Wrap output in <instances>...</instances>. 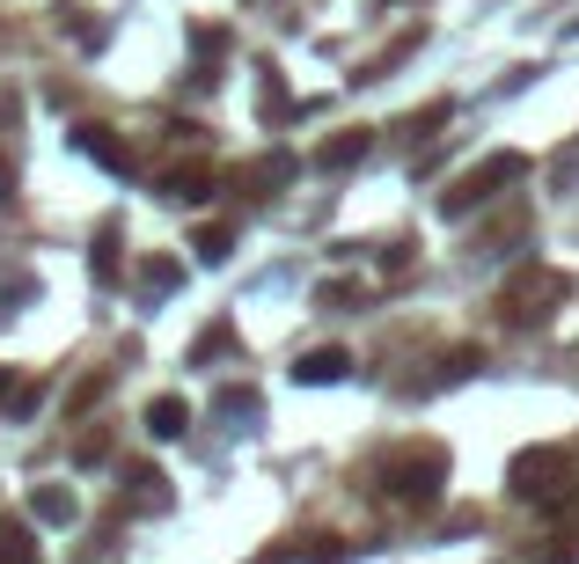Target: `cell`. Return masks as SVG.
<instances>
[{
  "label": "cell",
  "instance_id": "cell-3",
  "mask_svg": "<svg viewBox=\"0 0 579 564\" xmlns=\"http://www.w3.org/2000/svg\"><path fill=\"white\" fill-rule=\"evenodd\" d=\"M521 169H529L521 154H491L484 169H470L455 191H448V213H470V205H484V198H491V184H507V176H521Z\"/></svg>",
  "mask_w": 579,
  "mask_h": 564
},
{
  "label": "cell",
  "instance_id": "cell-15",
  "mask_svg": "<svg viewBox=\"0 0 579 564\" xmlns=\"http://www.w3.org/2000/svg\"><path fill=\"white\" fill-rule=\"evenodd\" d=\"M220 352H228V322H213V330L198 338V360H220Z\"/></svg>",
  "mask_w": 579,
  "mask_h": 564
},
{
  "label": "cell",
  "instance_id": "cell-17",
  "mask_svg": "<svg viewBox=\"0 0 579 564\" xmlns=\"http://www.w3.org/2000/svg\"><path fill=\"white\" fill-rule=\"evenodd\" d=\"M0 184H8V169H0Z\"/></svg>",
  "mask_w": 579,
  "mask_h": 564
},
{
  "label": "cell",
  "instance_id": "cell-6",
  "mask_svg": "<svg viewBox=\"0 0 579 564\" xmlns=\"http://www.w3.org/2000/svg\"><path fill=\"white\" fill-rule=\"evenodd\" d=\"M367 148H374L367 132H338L331 148H315V162H323V169H352V162H367Z\"/></svg>",
  "mask_w": 579,
  "mask_h": 564
},
{
  "label": "cell",
  "instance_id": "cell-13",
  "mask_svg": "<svg viewBox=\"0 0 579 564\" xmlns=\"http://www.w3.org/2000/svg\"><path fill=\"white\" fill-rule=\"evenodd\" d=\"M198 257L220 265V257H228V227H206V235H198Z\"/></svg>",
  "mask_w": 579,
  "mask_h": 564
},
{
  "label": "cell",
  "instance_id": "cell-1",
  "mask_svg": "<svg viewBox=\"0 0 579 564\" xmlns=\"http://www.w3.org/2000/svg\"><path fill=\"white\" fill-rule=\"evenodd\" d=\"M513 491L521 498H543V506H572V462L557 455V447H535L513 462Z\"/></svg>",
  "mask_w": 579,
  "mask_h": 564
},
{
  "label": "cell",
  "instance_id": "cell-16",
  "mask_svg": "<svg viewBox=\"0 0 579 564\" xmlns=\"http://www.w3.org/2000/svg\"><path fill=\"white\" fill-rule=\"evenodd\" d=\"M338 557H345L338 542H315V550H309V564H338Z\"/></svg>",
  "mask_w": 579,
  "mask_h": 564
},
{
  "label": "cell",
  "instance_id": "cell-2",
  "mask_svg": "<svg viewBox=\"0 0 579 564\" xmlns=\"http://www.w3.org/2000/svg\"><path fill=\"white\" fill-rule=\"evenodd\" d=\"M440 477H448V455H440V447H426V455L410 447V455H396V462H389V491H396L404 506H433V498H440Z\"/></svg>",
  "mask_w": 579,
  "mask_h": 564
},
{
  "label": "cell",
  "instance_id": "cell-9",
  "mask_svg": "<svg viewBox=\"0 0 579 564\" xmlns=\"http://www.w3.org/2000/svg\"><path fill=\"white\" fill-rule=\"evenodd\" d=\"M30 514H37V520H73V491L45 484V491H37V498H30Z\"/></svg>",
  "mask_w": 579,
  "mask_h": 564
},
{
  "label": "cell",
  "instance_id": "cell-8",
  "mask_svg": "<svg viewBox=\"0 0 579 564\" xmlns=\"http://www.w3.org/2000/svg\"><path fill=\"white\" fill-rule=\"evenodd\" d=\"M162 198H176V205H206V176L198 169H170L162 176Z\"/></svg>",
  "mask_w": 579,
  "mask_h": 564
},
{
  "label": "cell",
  "instance_id": "cell-12",
  "mask_svg": "<svg viewBox=\"0 0 579 564\" xmlns=\"http://www.w3.org/2000/svg\"><path fill=\"white\" fill-rule=\"evenodd\" d=\"M140 286H147V294H170V286H176V265H170V257H154V265L140 271Z\"/></svg>",
  "mask_w": 579,
  "mask_h": 564
},
{
  "label": "cell",
  "instance_id": "cell-5",
  "mask_svg": "<svg viewBox=\"0 0 579 564\" xmlns=\"http://www.w3.org/2000/svg\"><path fill=\"white\" fill-rule=\"evenodd\" d=\"M345 367H352V360H345L338 344H323V352H309V360L293 367V381H301V389H331V381H345Z\"/></svg>",
  "mask_w": 579,
  "mask_h": 564
},
{
  "label": "cell",
  "instance_id": "cell-10",
  "mask_svg": "<svg viewBox=\"0 0 579 564\" xmlns=\"http://www.w3.org/2000/svg\"><path fill=\"white\" fill-rule=\"evenodd\" d=\"M81 148H89V154H96V162H103V169H132V154H118V148H111V140H103V132H96V125H89V132H81Z\"/></svg>",
  "mask_w": 579,
  "mask_h": 564
},
{
  "label": "cell",
  "instance_id": "cell-7",
  "mask_svg": "<svg viewBox=\"0 0 579 564\" xmlns=\"http://www.w3.org/2000/svg\"><path fill=\"white\" fill-rule=\"evenodd\" d=\"M0 564H37V536H30V520H0Z\"/></svg>",
  "mask_w": 579,
  "mask_h": 564
},
{
  "label": "cell",
  "instance_id": "cell-14",
  "mask_svg": "<svg viewBox=\"0 0 579 564\" xmlns=\"http://www.w3.org/2000/svg\"><path fill=\"white\" fill-rule=\"evenodd\" d=\"M220 411H228V418H257V396H250V389H228V396H220Z\"/></svg>",
  "mask_w": 579,
  "mask_h": 564
},
{
  "label": "cell",
  "instance_id": "cell-11",
  "mask_svg": "<svg viewBox=\"0 0 579 564\" xmlns=\"http://www.w3.org/2000/svg\"><path fill=\"white\" fill-rule=\"evenodd\" d=\"M96 279H103V286H118V227H103V235H96Z\"/></svg>",
  "mask_w": 579,
  "mask_h": 564
},
{
  "label": "cell",
  "instance_id": "cell-4",
  "mask_svg": "<svg viewBox=\"0 0 579 564\" xmlns=\"http://www.w3.org/2000/svg\"><path fill=\"white\" fill-rule=\"evenodd\" d=\"M147 433H154V440H184V433H192V403H184V396H154V403H147Z\"/></svg>",
  "mask_w": 579,
  "mask_h": 564
}]
</instances>
